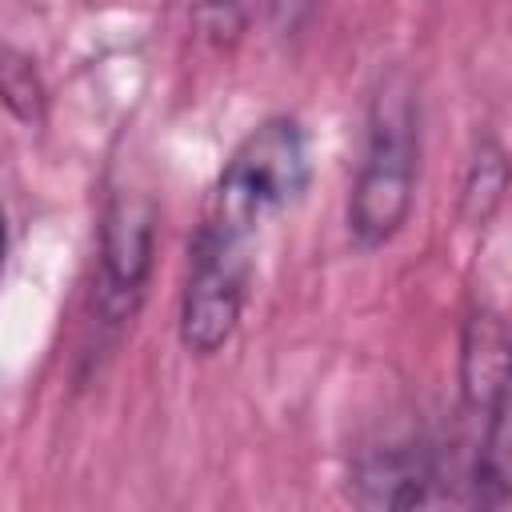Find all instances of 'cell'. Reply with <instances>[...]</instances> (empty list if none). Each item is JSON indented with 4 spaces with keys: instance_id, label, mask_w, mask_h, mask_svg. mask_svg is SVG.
<instances>
[{
    "instance_id": "4",
    "label": "cell",
    "mask_w": 512,
    "mask_h": 512,
    "mask_svg": "<svg viewBox=\"0 0 512 512\" xmlns=\"http://www.w3.org/2000/svg\"><path fill=\"white\" fill-rule=\"evenodd\" d=\"M156 240V208L144 192H116L100 224V284L96 308L108 324H124L148 284Z\"/></svg>"
},
{
    "instance_id": "3",
    "label": "cell",
    "mask_w": 512,
    "mask_h": 512,
    "mask_svg": "<svg viewBox=\"0 0 512 512\" xmlns=\"http://www.w3.org/2000/svg\"><path fill=\"white\" fill-rule=\"evenodd\" d=\"M248 272V236L204 220L188 244L180 292V344L192 356H212L232 340L248 296Z\"/></svg>"
},
{
    "instance_id": "6",
    "label": "cell",
    "mask_w": 512,
    "mask_h": 512,
    "mask_svg": "<svg viewBox=\"0 0 512 512\" xmlns=\"http://www.w3.org/2000/svg\"><path fill=\"white\" fill-rule=\"evenodd\" d=\"M508 384H512V332L496 312L476 308L464 320V336H460V396L468 420L480 424Z\"/></svg>"
},
{
    "instance_id": "7",
    "label": "cell",
    "mask_w": 512,
    "mask_h": 512,
    "mask_svg": "<svg viewBox=\"0 0 512 512\" xmlns=\"http://www.w3.org/2000/svg\"><path fill=\"white\" fill-rule=\"evenodd\" d=\"M476 428L480 440L468 472V500L496 508L512 500V384L500 392V400L484 412Z\"/></svg>"
},
{
    "instance_id": "9",
    "label": "cell",
    "mask_w": 512,
    "mask_h": 512,
    "mask_svg": "<svg viewBox=\"0 0 512 512\" xmlns=\"http://www.w3.org/2000/svg\"><path fill=\"white\" fill-rule=\"evenodd\" d=\"M0 80H4V104H8V112L20 124H28V128L44 124V84H40L32 60L20 56L16 48H4Z\"/></svg>"
},
{
    "instance_id": "1",
    "label": "cell",
    "mask_w": 512,
    "mask_h": 512,
    "mask_svg": "<svg viewBox=\"0 0 512 512\" xmlns=\"http://www.w3.org/2000/svg\"><path fill=\"white\" fill-rule=\"evenodd\" d=\"M420 160V104L404 72H392L368 108L364 156L348 196V236L356 248H384L412 212Z\"/></svg>"
},
{
    "instance_id": "5",
    "label": "cell",
    "mask_w": 512,
    "mask_h": 512,
    "mask_svg": "<svg viewBox=\"0 0 512 512\" xmlns=\"http://www.w3.org/2000/svg\"><path fill=\"white\" fill-rule=\"evenodd\" d=\"M440 484L436 452L420 440L368 448L348 472V496L360 508H416L428 504Z\"/></svg>"
},
{
    "instance_id": "2",
    "label": "cell",
    "mask_w": 512,
    "mask_h": 512,
    "mask_svg": "<svg viewBox=\"0 0 512 512\" xmlns=\"http://www.w3.org/2000/svg\"><path fill=\"white\" fill-rule=\"evenodd\" d=\"M308 172L312 160L304 128L292 116H272L252 128L228 156L204 220L252 240V232L268 216L300 200V192L308 188Z\"/></svg>"
},
{
    "instance_id": "8",
    "label": "cell",
    "mask_w": 512,
    "mask_h": 512,
    "mask_svg": "<svg viewBox=\"0 0 512 512\" xmlns=\"http://www.w3.org/2000/svg\"><path fill=\"white\" fill-rule=\"evenodd\" d=\"M508 180H512V160L508 152L484 136L476 140L472 156H468V168H464V184H460V216L464 224H488L492 212L500 208L504 192H508Z\"/></svg>"
}]
</instances>
